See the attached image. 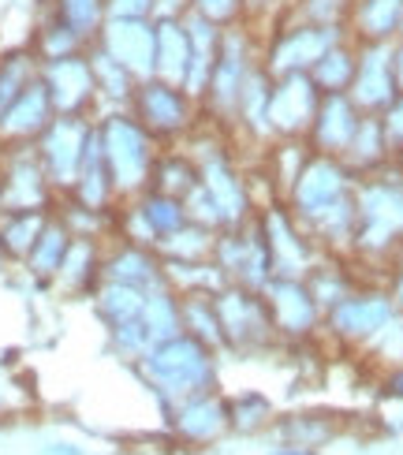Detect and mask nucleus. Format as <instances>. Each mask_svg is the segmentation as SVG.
Listing matches in <instances>:
<instances>
[{
	"label": "nucleus",
	"mask_w": 403,
	"mask_h": 455,
	"mask_svg": "<svg viewBox=\"0 0 403 455\" xmlns=\"http://www.w3.org/2000/svg\"><path fill=\"white\" fill-rule=\"evenodd\" d=\"M98 49H105L112 60H120L127 71H134L139 79L153 75V19H127V15H109V23L101 27Z\"/></svg>",
	"instance_id": "dca6fc26"
},
{
	"label": "nucleus",
	"mask_w": 403,
	"mask_h": 455,
	"mask_svg": "<svg viewBox=\"0 0 403 455\" xmlns=\"http://www.w3.org/2000/svg\"><path fill=\"white\" fill-rule=\"evenodd\" d=\"M101 280L127 283V288H139V291H153L165 283V261L153 246H139V243H127V239H105Z\"/></svg>",
	"instance_id": "f3484780"
},
{
	"label": "nucleus",
	"mask_w": 403,
	"mask_h": 455,
	"mask_svg": "<svg viewBox=\"0 0 403 455\" xmlns=\"http://www.w3.org/2000/svg\"><path fill=\"white\" fill-rule=\"evenodd\" d=\"M42 12L56 15L86 45L98 42L101 27L109 23V0H42Z\"/></svg>",
	"instance_id": "cd10ccee"
},
{
	"label": "nucleus",
	"mask_w": 403,
	"mask_h": 455,
	"mask_svg": "<svg viewBox=\"0 0 403 455\" xmlns=\"http://www.w3.org/2000/svg\"><path fill=\"white\" fill-rule=\"evenodd\" d=\"M362 116H367V112H362L348 93H321L314 124H310V131H306V142H310L314 154L343 157L351 139H355L359 124H362Z\"/></svg>",
	"instance_id": "2eb2a0df"
},
{
	"label": "nucleus",
	"mask_w": 403,
	"mask_h": 455,
	"mask_svg": "<svg viewBox=\"0 0 403 455\" xmlns=\"http://www.w3.org/2000/svg\"><path fill=\"white\" fill-rule=\"evenodd\" d=\"M214 265L224 273L228 283L262 291L265 283L273 280V258H269V246L258 232V220H246L239 228H224V232H217Z\"/></svg>",
	"instance_id": "9d476101"
},
{
	"label": "nucleus",
	"mask_w": 403,
	"mask_h": 455,
	"mask_svg": "<svg viewBox=\"0 0 403 455\" xmlns=\"http://www.w3.org/2000/svg\"><path fill=\"white\" fill-rule=\"evenodd\" d=\"M131 373L139 377L142 388L157 400V411L165 414L176 400H187V395L206 388H221V351L180 332V336L157 339L131 366Z\"/></svg>",
	"instance_id": "f257e3e1"
},
{
	"label": "nucleus",
	"mask_w": 403,
	"mask_h": 455,
	"mask_svg": "<svg viewBox=\"0 0 403 455\" xmlns=\"http://www.w3.org/2000/svg\"><path fill=\"white\" fill-rule=\"evenodd\" d=\"M262 455H318L314 448H299V444H284V441H273Z\"/></svg>",
	"instance_id": "58836bf2"
},
{
	"label": "nucleus",
	"mask_w": 403,
	"mask_h": 455,
	"mask_svg": "<svg viewBox=\"0 0 403 455\" xmlns=\"http://www.w3.org/2000/svg\"><path fill=\"white\" fill-rule=\"evenodd\" d=\"M42 86L56 116H98V83H93L90 52H71L42 64Z\"/></svg>",
	"instance_id": "ddd939ff"
},
{
	"label": "nucleus",
	"mask_w": 403,
	"mask_h": 455,
	"mask_svg": "<svg viewBox=\"0 0 403 455\" xmlns=\"http://www.w3.org/2000/svg\"><path fill=\"white\" fill-rule=\"evenodd\" d=\"M269 433H273V441L318 451L336 437V422H333V414H325V411H292V414H277V422Z\"/></svg>",
	"instance_id": "a878e982"
},
{
	"label": "nucleus",
	"mask_w": 403,
	"mask_h": 455,
	"mask_svg": "<svg viewBox=\"0 0 403 455\" xmlns=\"http://www.w3.org/2000/svg\"><path fill=\"white\" fill-rule=\"evenodd\" d=\"M142 321L153 336V344L157 339H168V336H180L183 332V307H180V291L161 283V288L146 291V302H142Z\"/></svg>",
	"instance_id": "473e14b6"
},
{
	"label": "nucleus",
	"mask_w": 403,
	"mask_h": 455,
	"mask_svg": "<svg viewBox=\"0 0 403 455\" xmlns=\"http://www.w3.org/2000/svg\"><path fill=\"white\" fill-rule=\"evenodd\" d=\"M202 455H209V451H202Z\"/></svg>",
	"instance_id": "a19ab883"
},
{
	"label": "nucleus",
	"mask_w": 403,
	"mask_h": 455,
	"mask_svg": "<svg viewBox=\"0 0 403 455\" xmlns=\"http://www.w3.org/2000/svg\"><path fill=\"white\" fill-rule=\"evenodd\" d=\"M90 68H93V83H98V108L101 112H112V108H127L131 98H134V86L142 79L134 71H127L120 60H112V56L98 45H90Z\"/></svg>",
	"instance_id": "393cba45"
},
{
	"label": "nucleus",
	"mask_w": 403,
	"mask_h": 455,
	"mask_svg": "<svg viewBox=\"0 0 403 455\" xmlns=\"http://www.w3.org/2000/svg\"><path fill=\"white\" fill-rule=\"evenodd\" d=\"M37 455H90V448L83 441H71V437H49L37 444Z\"/></svg>",
	"instance_id": "4c0bfd02"
},
{
	"label": "nucleus",
	"mask_w": 403,
	"mask_h": 455,
	"mask_svg": "<svg viewBox=\"0 0 403 455\" xmlns=\"http://www.w3.org/2000/svg\"><path fill=\"white\" fill-rule=\"evenodd\" d=\"M90 135H93V116H56L42 135H37V142H34L37 161H42L56 195H68L75 187Z\"/></svg>",
	"instance_id": "1a4fd4ad"
},
{
	"label": "nucleus",
	"mask_w": 403,
	"mask_h": 455,
	"mask_svg": "<svg viewBox=\"0 0 403 455\" xmlns=\"http://www.w3.org/2000/svg\"><path fill=\"white\" fill-rule=\"evenodd\" d=\"M258 232L269 246V258H273V276H295L302 280L306 273L318 265L321 251L318 243L310 239V232L292 217L284 202H269L254 213Z\"/></svg>",
	"instance_id": "0eeeda50"
},
{
	"label": "nucleus",
	"mask_w": 403,
	"mask_h": 455,
	"mask_svg": "<svg viewBox=\"0 0 403 455\" xmlns=\"http://www.w3.org/2000/svg\"><path fill=\"white\" fill-rule=\"evenodd\" d=\"M214 243H217V232H209V228L187 220L180 232H172L157 246V254L165 261H214Z\"/></svg>",
	"instance_id": "72a5a7b5"
},
{
	"label": "nucleus",
	"mask_w": 403,
	"mask_h": 455,
	"mask_svg": "<svg viewBox=\"0 0 403 455\" xmlns=\"http://www.w3.org/2000/svg\"><path fill=\"white\" fill-rule=\"evenodd\" d=\"M224 407H228V433L232 437H258V433H269L277 422V403L262 388L224 392Z\"/></svg>",
	"instance_id": "5701e85b"
},
{
	"label": "nucleus",
	"mask_w": 403,
	"mask_h": 455,
	"mask_svg": "<svg viewBox=\"0 0 403 455\" xmlns=\"http://www.w3.org/2000/svg\"><path fill=\"white\" fill-rule=\"evenodd\" d=\"M105 347H109L112 358H120V363L134 366L153 347V336H149L142 317H131V321H120V325L105 329Z\"/></svg>",
	"instance_id": "f704fd0d"
},
{
	"label": "nucleus",
	"mask_w": 403,
	"mask_h": 455,
	"mask_svg": "<svg viewBox=\"0 0 403 455\" xmlns=\"http://www.w3.org/2000/svg\"><path fill=\"white\" fill-rule=\"evenodd\" d=\"M127 112L139 120L161 146H180L190 131L202 124V108L190 93L176 83H165L157 75H149L134 86V98Z\"/></svg>",
	"instance_id": "7ed1b4c3"
},
{
	"label": "nucleus",
	"mask_w": 403,
	"mask_h": 455,
	"mask_svg": "<svg viewBox=\"0 0 403 455\" xmlns=\"http://www.w3.org/2000/svg\"><path fill=\"white\" fill-rule=\"evenodd\" d=\"M30 49H34L37 60L45 64V60H60V56H71V52H83L90 45L83 42L79 34H71L56 15L37 12V23L30 30Z\"/></svg>",
	"instance_id": "2f4dec72"
},
{
	"label": "nucleus",
	"mask_w": 403,
	"mask_h": 455,
	"mask_svg": "<svg viewBox=\"0 0 403 455\" xmlns=\"http://www.w3.org/2000/svg\"><path fill=\"white\" fill-rule=\"evenodd\" d=\"M142 302H146V291L127 288V283H112V280H101L98 291L90 295L93 317L101 321V329L120 325V321H131V317H142Z\"/></svg>",
	"instance_id": "c756f323"
},
{
	"label": "nucleus",
	"mask_w": 403,
	"mask_h": 455,
	"mask_svg": "<svg viewBox=\"0 0 403 455\" xmlns=\"http://www.w3.org/2000/svg\"><path fill=\"white\" fill-rule=\"evenodd\" d=\"M68 246H71V232L64 228L60 217L49 213L42 235H37V243L30 246V254L23 258V265H19V273H23L37 291H49L56 273H60V261L68 254Z\"/></svg>",
	"instance_id": "4be33fe9"
},
{
	"label": "nucleus",
	"mask_w": 403,
	"mask_h": 455,
	"mask_svg": "<svg viewBox=\"0 0 403 455\" xmlns=\"http://www.w3.org/2000/svg\"><path fill=\"white\" fill-rule=\"evenodd\" d=\"M56 198L60 195L52 191L45 168L37 161L34 142L4 146V157H0V210H45V213H52Z\"/></svg>",
	"instance_id": "9b49d317"
},
{
	"label": "nucleus",
	"mask_w": 403,
	"mask_h": 455,
	"mask_svg": "<svg viewBox=\"0 0 403 455\" xmlns=\"http://www.w3.org/2000/svg\"><path fill=\"white\" fill-rule=\"evenodd\" d=\"M52 120H56V108L42 86V75H37L34 86H27L8 108H0V139H4V146L37 142V135H42Z\"/></svg>",
	"instance_id": "aec40b11"
},
{
	"label": "nucleus",
	"mask_w": 403,
	"mask_h": 455,
	"mask_svg": "<svg viewBox=\"0 0 403 455\" xmlns=\"http://www.w3.org/2000/svg\"><path fill=\"white\" fill-rule=\"evenodd\" d=\"M190 12L209 19V23L221 30L251 23V0H190Z\"/></svg>",
	"instance_id": "c9c22d12"
},
{
	"label": "nucleus",
	"mask_w": 403,
	"mask_h": 455,
	"mask_svg": "<svg viewBox=\"0 0 403 455\" xmlns=\"http://www.w3.org/2000/svg\"><path fill=\"white\" fill-rule=\"evenodd\" d=\"M321 90L310 83V75H280L269 93V124L277 139H306L314 124Z\"/></svg>",
	"instance_id": "4468645a"
},
{
	"label": "nucleus",
	"mask_w": 403,
	"mask_h": 455,
	"mask_svg": "<svg viewBox=\"0 0 403 455\" xmlns=\"http://www.w3.org/2000/svg\"><path fill=\"white\" fill-rule=\"evenodd\" d=\"M198 183H202L198 161L183 146H161L157 161H153V172H149V191H161L183 202Z\"/></svg>",
	"instance_id": "b1692460"
},
{
	"label": "nucleus",
	"mask_w": 403,
	"mask_h": 455,
	"mask_svg": "<svg viewBox=\"0 0 403 455\" xmlns=\"http://www.w3.org/2000/svg\"><path fill=\"white\" fill-rule=\"evenodd\" d=\"M0 157H4V139H0Z\"/></svg>",
	"instance_id": "ea45409f"
},
{
	"label": "nucleus",
	"mask_w": 403,
	"mask_h": 455,
	"mask_svg": "<svg viewBox=\"0 0 403 455\" xmlns=\"http://www.w3.org/2000/svg\"><path fill=\"white\" fill-rule=\"evenodd\" d=\"M157 0H109V15H127V19H153Z\"/></svg>",
	"instance_id": "e433bc0d"
},
{
	"label": "nucleus",
	"mask_w": 403,
	"mask_h": 455,
	"mask_svg": "<svg viewBox=\"0 0 403 455\" xmlns=\"http://www.w3.org/2000/svg\"><path fill=\"white\" fill-rule=\"evenodd\" d=\"M37 75H42V60L30 45L0 49V108H8L27 86H34Z\"/></svg>",
	"instance_id": "7c9ffc66"
},
{
	"label": "nucleus",
	"mask_w": 403,
	"mask_h": 455,
	"mask_svg": "<svg viewBox=\"0 0 403 455\" xmlns=\"http://www.w3.org/2000/svg\"><path fill=\"white\" fill-rule=\"evenodd\" d=\"M355 64H359V49L340 37L333 49L321 52V60L310 68V83L321 90V93H348L351 90V79H355Z\"/></svg>",
	"instance_id": "c85d7f7f"
},
{
	"label": "nucleus",
	"mask_w": 403,
	"mask_h": 455,
	"mask_svg": "<svg viewBox=\"0 0 403 455\" xmlns=\"http://www.w3.org/2000/svg\"><path fill=\"white\" fill-rule=\"evenodd\" d=\"M180 307H183V332L224 355V332H221V314H217L214 291H183Z\"/></svg>",
	"instance_id": "bb28decb"
},
{
	"label": "nucleus",
	"mask_w": 403,
	"mask_h": 455,
	"mask_svg": "<svg viewBox=\"0 0 403 455\" xmlns=\"http://www.w3.org/2000/svg\"><path fill=\"white\" fill-rule=\"evenodd\" d=\"M165 429L172 433V441L183 448H198V451H214L221 441H228V407H224V392L221 388H206L195 392L187 400H176L165 414Z\"/></svg>",
	"instance_id": "6e6552de"
},
{
	"label": "nucleus",
	"mask_w": 403,
	"mask_h": 455,
	"mask_svg": "<svg viewBox=\"0 0 403 455\" xmlns=\"http://www.w3.org/2000/svg\"><path fill=\"white\" fill-rule=\"evenodd\" d=\"M101 258H105V239H83L71 235V246L60 261V273H56L52 288L60 299H86L98 291L101 283Z\"/></svg>",
	"instance_id": "6ab92c4d"
},
{
	"label": "nucleus",
	"mask_w": 403,
	"mask_h": 455,
	"mask_svg": "<svg viewBox=\"0 0 403 455\" xmlns=\"http://www.w3.org/2000/svg\"><path fill=\"white\" fill-rule=\"evenodd\" d=\"M265 295V307H269V317H273V329L280 336L284 347H299L302 339H310L321 332V307L314 302L306 280H295V276H273L262 288Z\"/></svg>",
	"instance_id": "f8f14e48"
},
{
	"label": "nucleus",
	"mask_w": 403,
	"mask_h": 455,
	"mask_svg": "<svg viewBox=\"0 0 403 455\" xmlns=\"http://www.w3.org/2000/svg\"><path fill=\"white\" fill-rule=\"evenodd\" d=\"M187 68H190V34H187L183 15L153 19V75L165 83L183 86Z\"/></svg>",
	"instance_id": "412c9836"
},
{
	"label": "nucleus",
	"mask_w": 403,
	"mask_h": 455,
	"mask_svg": "<svg viewBox=\"0 0 403 455\" xmlns=\"http://www.w3.org/2000/svg\"><path fill=\"white\" fill-rule=\"evenodd\" d=\"M98 127V142L112 180H117L120 198H131L149 187V172L153 161L161 154V142L149 135V131L131 116L127 108H112V112H98L93 116Z\"/></svg>",
	"instance_id": "f03ea898"
},
{
	"label": "nucleus",
	"mask_w": 403,
	"mask_h": 455,
	"mask_svg": "<svg viewBox=\"0 0 403 455\" xmlns=\"http://www.w3.org/2000/svg\"><path fill=\"white\" fill-rule=\"evenodd\" d=\"M351 180H355V172L340 157L314 154L299 172L295 187L287 191L284 205L306 228V224H314L321 213H329V210H336L340 202L351 198Z\"/></svg>",
	"instance_id": "423d86ee"
},
{
	"label": "nucleus",
	"mask_w": 403,
	"mask_h": 455,
	"mask_svg": "<svg viewBox=\"0 0 403 455\" xmlns=\"http://www.w3.org/2000/svg\"><path fill=\"white\" fill-rule=\"evenodd\" d=\"M214 299H217V314H221L224 355L251 358V355H262V351L280 344V336L273 329V317H269V307H265L262 291L239 288V283H224Z\"/></svg>",
	"instance_id": "39448f33"
},
{
	"label": "nucleus",
	"mask_w": 403,
	"mask_h": 455,
	"mask_svg": "<svg viewBox=\"0 0 403 455\" xmlns=\"http://www.w3.org/2000/svg\"><path fill=\"white\" fill-rule=\"evenodd\" d=\"M389 317H392L389 295H348L333 310H325L321 329H329L333 336L348 339V344H359L367 336H377L389 325Z\"/></svg>",
	"instance_id": "a211bd4d"
},
{
	"label": "nucleus",
	"mask_w": 403,
	"mask_h": 455,
	"mask_svg": "<svg viewBox=\"0 0 403 455\" xmlns=\"http://www.w3.org/2000/svg\"><path fill=\"white\" fill-rule=\"evenodd\" d=\"M348 34L343 27H314V23H287V19H269L262 27V68L280 79V75H310L325 49H333Z\"/></svg>",
	"instance_id": "20e7f679"
}]
</instances>
